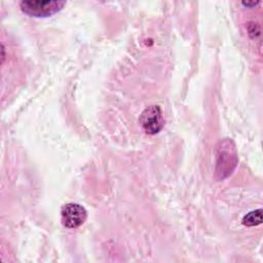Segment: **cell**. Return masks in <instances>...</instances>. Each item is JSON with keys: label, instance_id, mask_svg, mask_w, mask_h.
<instances>
[{"label": "cell", "instance_id": "2", "mask_svg": "<svg viewBox=\"0 0 263 263\" xmlns=\"http://www.w3.org/2000/svg\"><path fill=\"white\" fill-rule=\"evenodd\" d=\"M235 165L236 152L233 143L230 140L222 141L217 153V173L221 178H225L232 173Z\"/></svg>", "mask_w": 263, "mask_h": 263}, {"label": "cell", "instance_id": "3", "mask_svg": "<svg viewBox=\"0 0 263 263\" xmlns=\"http://www.w3.org/2000/svg\"><path fill=\"white\" fill-rule=\"evenodd\" d=\"M140 123L147 134L159 133L164 125V118L159 106L147 107L140 115Z\"/></svg>", "mask_w": 263, "mask_h": 263}, {"label": "cell", "instance_id": "1", "mask_svg": "<svg viewBox=\"0 0 263 263\" xmlns=\"http://www.w3.org/2000/svg\"><path fill=\"white\" fill-rule=\"evenodd\" d=\"M66 4L65 1H22L20 3L21 9L26 14L35 17H46L50 16L58 11H60L64 5Z\"/></svg>", "mask_w": 263, "mask_h": 263}, {"label": "cell", "instance_id": "5", "mask_svg": "<svg viewBox=\"0 0 263 263\" xmlns=\"http://www.w3.org/2000/svg\"><path fill=\"white\" fill-rule=\"evenodd\" d=\"M261 222H262V210L261 209L247 214L242 219V223L246 226L259 225V224H261Z\"/></svg>", "mask_w": 263, "mask_h": 263}, {"label": "cell", "instance_id": "4", "mask_svg": "<svg viewBox=\"0 0 263 263\" xmlns=\"http://www.w3.org/2000/svg\"><path fill=\"white\" fill-rule=\"evenodd\" d=\"M86 217L87 213L85 209L78 203H67L63 205L61 210V221L65 227L70 229L82 225L86 220Z\"/></svg>", "mask_w": 263, "mask_h": 263}]
</instances>
